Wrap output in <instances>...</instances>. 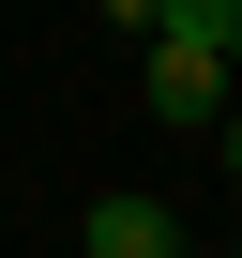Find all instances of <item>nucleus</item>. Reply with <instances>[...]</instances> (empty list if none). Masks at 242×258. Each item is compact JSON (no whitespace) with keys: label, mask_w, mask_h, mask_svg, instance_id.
Masks as SVG:
<instances>
[{"label":"nucleus","mask_w":242,"mask_h":258,"mask_svg":"<svg viewBox=\"0 0 242 258\" xmlns=\"http://www.w3.org/2000/svg\"><path fill=\"white\" fill-rule=\"evenodd\" d=\"M227 91H242V76H227L212 31H137V106H152V121H227Z\"/></svg>","instance_id":"1"},{"label":"nucleus","mask_w":242,"mask_h":258,"mask_svg":"<svg viewBox=\"0 0 242 258\" xmlns=\"http://www.w3.org/2000/svg\"><path fill=\"white\" fill-rule=\"evenodd\" d=\"M76 243H91V258H197V243H182V213H167V198H137V182H106V198L76 213Z\"/></svg>","instance_id":"2"},{"label":"nucleus","mask_w":242,"mask_h":258,"mask_svg":"<svg viewBox=\"0 0 242 258\" xmlns=\"http://www.w3.org/2000/svg\"><path fill=\"white\" fill-rule=\"evenodd\" d=\"M227 76H242V0H227Z\"/></svg>","instance_id":"3"},{"label":"nucleus","mask_w":242,"mask_h":258,"mask_svg":"<svg viewBox=\"0 0 242 258\" xmlns=\"http://www.w3.org/2000/svg\"><path fill=\"white\" fill-rule=\"evenodd\" d=\"M227 167H242V121H227Z\"/></svg>","instance_id":"4"},{"label":"nucleus","mask_w":242,"mask_h":258,"mask_svg":"<svg viewBox=\"0 0 242 258\" xmlns=\"http://www.w3.org/2000/svg\"><path fill=\"white\" fill-rule=\"evenodd\" d=\"M227 258H242V243H227Z\"/></svg>","instance_id":"5"}]
</instances>
